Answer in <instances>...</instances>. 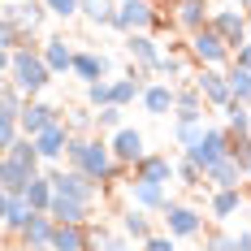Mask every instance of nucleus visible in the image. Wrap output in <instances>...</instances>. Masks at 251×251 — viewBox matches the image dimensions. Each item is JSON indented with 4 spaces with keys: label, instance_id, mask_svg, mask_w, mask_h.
Here are the masks:
<instances>
[{
    "label": "nucleus",
    "instance_id": "24",
    "mask_svg": "<svg viewBox=\"0 0 251 251\" xmlns=\"http://www.w3.org/2000/svg\"><path fill=\"white\" fill-rule=\"evenodd\" d=\"M117 229H122L126 238H134L139 247H143V243H148L151 234H156V229H151V212H143V208H134V203H130V208H126L122 217H117Z\"/></svg>",
    "mask_w": 251,
    "mask_h": 251
},
{
    "label": "nucleus",
    "instance_id": "2",
    "mask_svg": "<svg viewBox=\"0 0 251 251\" xmlns=\"http://www.w3.org/2000/svg\"><path fill=\"white\" fill-rule=\"evenodd\" d=\"M70 169H82L87 177H96V182H108L113 169H117V156L108 148V139H96V134H74V143H70Z\"/></svg>",
    "mask_w": 251,
    "mask_h": 251
},
{
    "label": "nucleus",
    "instance_id": "19",
    "mask_svg": "<svg viewBox=\"0 0 251 251\" xmlns=\"http://www.w3.org/2000/svg\"><path fill=\"white\" fill-rule=\"evenodd\" d=\"M139 104H143V113H151V117H169L177 108V87L165 82V78H160V82H148V91H143Z\"/></svg>",
    "mask_w": 251,
    "mask_h": 251
},
{
    "label": "nucleus",
    "instance_id": "9",
    "mask_svg": "<svg viewBox=\"0 0 251 251\" xmlns=\"http://www.w3.org/2000/svg\"><path fill=\"white\" fill-rule=\"evenodd\" d=\"M191 82L200 87V96L208 100V108H229V104H234V87H229L226 70H195Z\"/></svg>",
    "mask_w": 251,
    "mask_h": 251
},
{
    "label": "nucleus",
    "instance_id": "31",
    "mask_svg": "<svg viewBox=\"0 0 251 251\" xmlns=\"http://www.w3.org/2000/svg\"><path fill=\"white\" fill-rule=\"evenodd\" d=\"M52 251H91V229L87 226H56Z\"/></svg>",
    "mask_w": 251,
    "mask_h": 251
},
{
    "label": "nucleus",
    "instance_id": "42",
    "mask_svg": "<svg viewBox=\"0 0 251 251\" xmlns=\"http://www.w3.org/2000/svg\"><path fill=\"white\" fill-rule=\"evenodd\" d=\"M48 4L52 18H61V22H70V18H82V0H44Z\"/></svg>",
    "mask_w": 251,
    "mask_h": 251
},
{
    "label": "nucleus",
    "instance_id": "22",
    "mask_svg": "<svg viewBox=\"0 0 251 251\" xmlns=\"http://www.w3.org/2000/svg\"><path fill=\"white\" fill-rule=\"evenodd\" d=\"M48 217L56 221V226H87V221H91V203L70 200V195H56L52 208H48Z\"/></svg>",
    "mask_w": 251,
    "mask_h": 251
},
{
    "label": "nucleus",
    "instance_id": "32",
    "mask_svg": "<svg viewBox=\"0 0 251 251\" xmlns=\"http://www.w3.org/2000/svg\"><path fill=\"white\" fill-rule=\"evenodd\" d=\"M91 229V251H134V238H126L122 229H104V226H87Z\"/></svg>",
    "mask_w": 251,
    "mask_h": 251
},
{
    "label": "nucleus",
    "instance_id": "6",
    "mask_svg": "<svg viewBox=\"0 0 251 251\" xmlns=\"http://www.w3.org/2000/svg\"><path fill=\"white\" fill-rule=\"evenodd\" d=\"M208 26H212V30H217L234 52L251 39V13H247V9H238V4H221V9H212Z\"/></svg>",
    "mask_w": 251,
    "mask_h": 251
},
{
    "label": "nucleus",
    "instance_id": "52",
    "mask_svg": "<svg viewBox=\"0 0 251 251\" xmlns=\"http://www.w3.org/2000/svg\"><path fill=\"white\" fill-rule=\"evenodd\" d=\"M156 4H160V0H156ZM169 4H177V0H169Z\"/></svg>",
    "mask_w": 251,
    "mask_h": 251
},
{
    "label": "nucleus",
    "instance_id": "16",
    "mask_svg": "<svg viewBox=\"0 0 251 251\" xmlns=\"http://www.w3.org/2000/svg\"><path fill=\"white\" fill-rule=\"evenodd\" d=\"M61 122V108L48 100H30L26 104V113H22V134L26 139H39L44 130H52V126Z\"/></svg>",
    "mask_w": 251,
    "mask_h": 251
},
{
    "label": "nucleus",
    "instance_id": "20",
    "mask_svg": "<svg viewBox=\"0 0 251 251\" xmlns=\"http://www.w3.org/2000/svg\"><path fill=\"white\" fill-rule=\"evenodd\" d=\"M208 117V100L200 96L195 82H177V108H174V122H203Z\"/></svg>",
    "mask_w": 251,
    "mask_h": 251
},
{
    "label": "nucleus",
    "instance_id": "3",
    "mask_svg": "<svg viewBox=\"0 0 251 251\" xmlns=\"http://www.w3.org/2000/svg\"><path fill=\"white\" fill-rule=\"evenodd\" d=\"M186 52H191L195 70H229V65H234V48H229L212 26H203V30H195V35H186Z\"/></svg>",
    "mask_w": 251,
    "mask_h": 251
},
{
    "label": "nucleus",
    "instance_id": "26",
    "mask_svg": "<svg viewBox=\"0 0 251 251\" xmlns=\"http://www.w3.org/2000/svg\"><path fill=\"white\" fill-rule=\"evenodd\" d=\"M203 186L208 191H234V186H243V169H238V160L229 156L221 165H212L208 174H203Z\"/></svg>",
    "mask_w": 251,
    "mask_h": 251
},
{
    "label": "nucleus",
    "instance_id": "45",
    "mask_svg": "<svg viewBox=\"0 0 251 251\" xmlns=\"http://www.w3.org/2000/svg\"><path fill=\"white\" fill-rule=\"evenodd\" d=\"M65 126H70L74 134H82V130H91V126H96V108H74V113L65 117Z\"/></svg>",
    "mask_w": 251,
    "mask_h": 251
},
{
    "label": "nucleus",
    "instance_id": "28",
    "mask_svg": "<svg viewBox=\"0 0 251 251\" xmlns=\"http://www.w3.org/2000/svg\"><path fill=\"white\" fill-rule=\"evenodd\" d=\"M0 217H4V229H9V234H22V229L30 226V217H35V208L26 203V195H4Z\"/></svg>",
    "mask_w": 251,
    "mask_h": 251
},
{
    "label": "nucleus",
    "instance_id": "1",
    "mask_svg": "<svg viewBox=\"0 0 251 251\" xmlns=\"http://www.w3.org/2000/svg\"><path fill=\"white\" fill-rule=\"evenodd\" d=\"M4 78L22 91L26 100H39L56 74L48 70V61H44L39 44H26V48H18V52H4Z\"/></svg>",
    "mask_w": 251,
    "mask_h": 251
},
{
    "label": "nucleus",
    "instance_id": "49",
    "mask_svg": "<svg viewBox=\"0 0 251 251\" xmlns=\"http://www.w3.org/2000/svg\"><path fill=\"white\" fill-rule=\"evenodd\" d=\"M234 238H238V251H251V229H238Z\"/></svg>",
    "mask_w": 251,
    "mask_h": 251
},
{
    "label": "nucleus",
    "instance_id": "14",
    "mask_svg": "<svg viewBox=\"0 0 251 251\" xmlns=\"http://www.w3.org/2000/svg\"><path fill=\"white\" fill-rule=\"evenodd\" d=\"M39 52H44V61H48V70H52L56 78H61V74H74L78 48H70V39H65V35H48V39H39Z\"/></svg>",
    "mask_w": 251,
    "mask_h": 251
},
{
    "label": "nucleus",
    "instance_id": "27",
    "mask_svg": "<svg viewBox=\"0 0 251 251\" xmlns=\"http://www.w3.org/2000/svg\"><path fill=\"white\" fill-rule=\"evenodd\" d=\"M243 186H234V191H212V200H208V212H212V221H229V217H238L243 212Z\"/></svg>",
    "mask_w": 251,
    "mask_h": 251
},
{
    "label": "nucleus",
    "instance_id": "13",
    "mask_svg": "<svg viewBox=\"0 0 251 251\" xmlns=\"http://www.w3.org/2000/svg\"><path fill=\"white\" fill-rule=\"evenodd\" d=\"M70 143H74V130H70L65 122H56L52 130H44V134L35 139V148H39V156H44V165L65 160V156H70Z\"/></svg>",
    "mask_w": 251,
    "mask_h": 251
},
{
    "label": "nucleus",
    "instance_id": "29",
    "mask_svg": "<svg viewBox=\"0 0 251 251\" xmlns=\"http://www.w3.org/2000/svg\"><path fill=\"white\" fill-rule=\"evenodd\" d=\"M186 65H195V61H191V52H186V44H169L165 61L156 65V74L165 78V82H174V87H177V78L186 74Z\"/></svg>",
    "mask_w": 251,
    "mask_h": 251
},
{
    "label": "nucleus",
    "instance_id": "30",
    "mask_svg": "<svg viewBox=\"0 0 251 251\" xmlns=\"http://www.w3.org/2000/svg\"><path fill=\"white\" fill-rule=\"evenodd\" d=\"M22 195H26V203H30L35 212H48L52 200H56V186H52V177H48V174H35L30 182H26Z\"/></svg>",
    "mask_w": 251,
    "mask_h": 251
},
{
    "label": "nucleus",
    "instance_id": "12",
    "mask_svg": "<svg viewBox=\"0 0 251 251\" xmlns=\"http://www.w3.org/2000/svg\"><path fill=\"white\" fill-rule=\"evenodd\" d=\"M108 148H113V156H117V165H139L143 156H148V139H143V130H134V126H122L113 139H108Z\"/></svg>",
    "mask_w": 251,
    "mask_h": 251
},
{
    "label": "nucleus",
    "instance_id": "38",
    "mask_svg": "<svg viewBox=\"0 0 251 251\" xmlns=\"http://www.w3.org/2000/svg\"><path fill=\"white\" fill-rule=\"evenodd\" d=\"M226 74H229V87H234V100L251 108V70H238V65H229Z\"/></svg>",
    "mask_w": 251,
    "mask_h": 251
},
{
    "label": "nucleus",
    "instance_id": "34",
    "mask_svg": "<svg viewBox=\"0 0 251 251\" xmlns=\"http://www.w3.org/2000/svg\"><path fill=\"white\" fill-rule=\"evenodd\" d=\"M82 18H87L91 26H113L117 0H82Z\"/></svg>",
    "mask_w": 251,
    "mask_h": 251
},
{
    "label": "nucleus",
    "instance_id": "41",
    "mask_svg": "<svg viewBox=\"0 0 251 251\" xmlns=\"http://www.w3.org/2000/svg\"><path fill=\"white\" fill-rule=\"evenodd\" d=\"M104 104H113V78H104V82H87V108L100 113Z\"/></svg>",
    "mask_w": 251,
    "mask_h": 251
},
{
    "label": "nucleus",
    "instance_id": "5",
    "mask_svg": "<svg viewBox=\"0 0 251 251\" xmlns=\"http://www.w3.org/2000/svg\"><path fill=\"white\" fill-rule=\"evenodd\" d=\"M156 18H160V4L156 0H117L113 30H122V35H151Z\"/></svg>",
    "mask_w": 251,
    "mask_h": 251
},
{
    "label": "nucleus",
    "instance_id": "50",
    "mask_svg": "<svg viewBox=\"0 0 251 251\" xmlns=\"http://www.w3.org/2000/svg\"><path fill=\"white\" fill-rule=\"evenodd\" d=\"M229 4H238V9H247V13H251V0H229Z\"/></svg>",
    "mask_w": 251,
    "mask_h": 251
},
{
    "label": "nucleus",
    "instance_id": "8",
    "mask_svg": "<svg viewBox=\"0 0 251 251\" xmlns=\"http://www.w3.org/2000/svg\"><path fill=\"white\" fill-rule=\"evenodd\" d=\"M160 221H165V234H174V238H200L203 234V212L191 208V203H177V200L165 203Z\"/></svg>",
    "mask_w": 251,
    "mask_h": 251
},
{
    "label": "nucleus",
    "instance_id": "37",
    "mask_svg": "<svg viewBox=\"0 0 251 251\" xmlns=\"http://www.w3.org/2000/svg\"><path fill=\"white\" fill-rule=\"evenodd\" d=\"M203 130H208V122H174V143L182 151H191L203 139Z\"/></svg>",
    "mask_w": 251,
    "mask_h": 251
},
{
    "label": "nucleus",
    "instance_id": "40",
    "mask_svg": "<svg viewBox=\"0 0 251 251\" xmlns=\"http://www.w3.org/2000/svg\"><path fill=\"white\" fill-rule=\"evenodd\" d=\"M96 126L108 130V134H117V130L126 126V108H122V104H104L100 113H96Z\"/></svg>",
    "mask_w": 251,
    "mask_h": 251
},
{
    "label": "nucleus",
    "instance_id": "47",
    "mask_svg": "<svg viewBox=\"0 0 251 251\" xmlns=\"http://www.w3.org/2000/svg\"><path fill=\"white\" fill-rule=\"evenodd\" d=\"M139 251H177V238H174V234H151Z\"/></svg>",
    "mask_w": 251,
    "mask_h": 251
},
{
    "label": "nucleus",
    "instance_id": "35",
    "mask_svg": "<svg viewBox=\"0 0 251 251\" xmlns=\"http://www.w3.org/2000/svg\"><path fill=\"white\" fill-rule=\"evenodd\" d=\"M221 113H226V126H229V134H234V139H247L251 134V108L247 104H229V108H221Z\"/></svg>",
    "mask_w": 251,
    "mask_h": 251
},
{
    "label": "nucleus",
    "instance_id": "23",
    "mask_svg": "<svg viewBox=\"0 0 251 251\" xmlns=\"http://www.w3.org/2000/svg\"><path fill=\"white\" fill-rule=\"evenodd\" d=\"M130 203L143 208V212H165L169 186H160V182H130Z\"/></svg>",
    "mask_w": 251,
    "mask_h": 251
},
{
    "label": "nucleus",
    "instance_id": "10",
    "mask_svg": "<svg viewBox=\"0 0 251 251\" xmlns=\"http://www.w3.org/2000/svg\"><path fill=\"white\" fill-rule=\"evenodd\" d=\"M130 177H134V182H160V186H169V182H177V160L165 156V151H148V156L130 169Z\"/></svg>",
    "mask_w": 251,
    "mask_h": 251
},
{
    "label": "nucleus",
    "instance_id": "18",
    "mask_svg": "<svg viewBox=\"0 0 251 251\" xmlns=\"http://www.w3.org/2000/svg\"><path fill=\"white\" fill-rule=\"evenodd\" d=\"M18 238H22V251H52V238H56V221H52L48 212H35V217H30V226H26Z\"/></svg>",
    "mask_w": 251,
    "mask_h": 251
},
{
    "label": "nucleus",
    "instance_id": "7",
    "mask_svg": "<svg viewBox=\"0 0 251 251\" xmlns=\"http://www.w3.org/2000/svg\"><path fill=\"white\" fill-rule=\"evenodd\" d=\"M52 186H56V195H70V200H82L96 208V200H100V182L96 177H87L82 169H48Z\"/></svg>",
    "mask_w": 251,
    "mask_h": 251
},
{
    "label": "nucleus",
    "instance_id": "11",
    "mask_svg": "<svg viewBox=\"0 0 251 251\" xmlns=\"http://www.w3.org/2000/svg\"><path fill=\"white\" fill-rule=\"evenodd\" d=\"M0 18L18 22V26H22V35H26V39H35V35L44 30V18H48V4H44V0H26V4H9V0H4Z\"/></svg>",
    "mask_w": 251,
    "mask_h": 251
},
{
    "label": "nucleus",
    "instance_id": "4",
    "mask_svg": "<svg viewBox=\"0 0 251 251\" xmlns=\"http://www.w3.org/2000/svg\"><path fill=\"white\" fill-rule=\"evenodd\" d=\"M229 151H234V134H229V126H208V130H203V139H200L191 151H182V156H186L191 165H200L203 174H208L212 165L229 160Z\"/></svg>",
    "mask_w": 251,
    "mask_h": 251
},
{
    "label": "nucleus",
    "instance_id": "51",
    "mask_svg": "<svg viewBox=\"0 0 251 251\" xmlns=\"http://www.w3.org/2000/svg\"><path fill=\"white\" fill-rule=\"evenodd\" d=\"M9 4H26V0H9Z\"/></svg>",
    "mask_w": 251,
    "mask_h": 251
},
{
    "label": "nucleus",
    "instance_id": "39",
    "mask_svg": "<svg viewBox=\"0 0 251 251\" xmlns=\"http://www.w3.org/2000/svg\"><path fill=\"white\" fill-rule=\"evenodd\" d=\"M30 39L22 35V26L18 22H9V18H0V48L4 52H18V48H26Z\"/></svg>",
    "mask_w": 251,
    "mask_h": 251
},
{
    "label": "nucleus",
    "instance_id": "15",
    "mask_svg": "<svg viewBox=\"0 0 251 251\" xmlns=\"http://www.w3.org/2000/svg\"><path fill=\"white\" fill-rule=\"evenodd\" d=\"M208 18H212V0H177V4H174V26L182 30V35L203 30Z\"/></svg>",
    "mask_w": 251,
    "mask_h": 251
},
{
    "label": "nucleus",
    "instance_id": "33",
    "mask_svg": "<svg viewBox=\"0 0 251 251\" xmlns=\"http://www.w3.org/2000/svg\"><path fill=\"white\" fill-rule=\"evenodd\" d=\"M143 91H148V82L143 78H113V104H122V108H130L134 100H143Z\"/></svg>",
    "mask_w": 251,
    "mask_h": 251
},
{
    "label": "nucleus",
    "instance_id": "44",
    "mask_svg": "<svg viewBox=\"0 0 251 251\" xmlns=\"http://www.w3.org/2000/svg\"><path fill=\"white\" fill-rule=\"evenodd\" d=\"M177 182H182V186H203V169L191 165L186 156H177Z\"/></svg>",
    "mask_w": 251,
    "mask_h": 251
},
{
    "label": "nucleus",
    "instance_id": "36",
    "mask_svg": "<svg viewBox=\"0 0 251 251\" xmlns=\"http://www.w3.org/2000/svg\"><path fill=\"white\" fill-rule=\"evenodd\" d=\"M4 156H13V160H22L26 169H30V174H39V165H44V156H39V148H35V139H18V143H13V148L4 151Z\"/></svg>",
    "mask_w": 251,
    "mask_h": 251
},
{
    "label": "nucleus",
    "instance_id": "25",
    "mask_svg": "<svg viewBox=\"0 0 251 251\" xmlns=\"http://www.w3.org/2000/svg\"><path fill=\"white\" fill-rule=\"evenodd\" d=\"M30 177H35V174L26 169L22 160H13V156H0V191H4V195H22Z\"/></svg>",
    "mask_w": 251,
    "mask_h": 251
},
{
    "label": "nucleus",
    "instance_id": "17",
    "mask_svg": "<svg viewBox=\"0 0 251 251\" xmlns=\"http://www.w3.org/2000/svg\"><path fill=\"white\" fill-rule=\"evenodd\" d=\"M126 52H130V65H139V70H148V74H156V65L165 61L156 35H126Z\"/></svg>",
    "mask_w": 251,
    "mask_h": 251
},
{
    "label": "nucleus",
    "instance_id": "48",
    "mask_svg": "<svg viewBox=\"0 0 251 251\" xmlns=\"http://www.w3.org/2000/svg\"><path fill=\"white\" fill-rule=\"evenodd\" d=\"M234 65H238V70H251V39H247L238 52H234Z\"/></svg>",
    "mask_w": 251,
    "mask_h": 251
},
{
    "label": "nucleus",
    "instance_id": "46",
    "mask_svg": "<svg viewBox=\"0 0 251 251\" xmlns=\"http://www.w3.org/2000/svg\"><path fill=\"white\" fill-rule=\"evenodd\" d=\"M203 251H238V238L234 234H208L203 238Z\"/></svg>",
    "mask_w": 251,
    "mask_h": 251
},
{
    "label": "nucleus",
    "instance_id": "43",
    "mask_svg": "<svg viewBox=\"0 0 251 251\" xmlns=\"http://www.w3.org/2000/svg\"><path fill=\"white\" fill-rule=\"evenodd\" d=\"M234 160H238V169H243V182H251V134L247 139H234V151H229Z\"/></svg>",
    "mask_w": 251,
    "mask_h": 251
},
{
    "label": "nucleus",
    "instance_id": "21",
    "mask_svg": "<svg viewBox=\"0 0 251 251\" xmlns=\"http://www.w3.org/2000/svg\"><path fill=\"white\" fill-rule=\"evenodd\" d=\"M108 70H113L108 52L78 48V56H74V78H82V82H104V78H108Z\"/></svg>",
    "mask_w": 251,
    "mask_h": 251
}]
</instances>
